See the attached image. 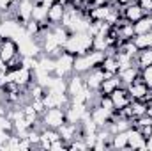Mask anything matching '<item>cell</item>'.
<instances>
[{"label":"cell","mask_w":152,"mask_h":151,"mask_svg":"<svg viewBox=\"0 0 152 151\" xmlns=\"http://www.w3.org/2000/svg\"><path fill=\"white\" fill-rule=\"evenodd\" d=\"M92 50V36L88 32H71V36L64 43V52L71 55L87 53Z\"/></svg>","instance_id":"1"},{"label":"cell","mask_w":152,"mask_h":151,"mask_svg":"<svg viewBox=\"0 0 152 151\" xmlns=\"http://www.w3.org/2000/svg\"><path fill=\"white\" fill-rule=\"evenodd\" d=\"M41 121L46 128H55L58 130L66 121H67V115H66V109L64 107H51V109H46L44 114L41 115Z\"/></svg>","instance_id":"2"},{"label":"cell","mask_w":152,"mask_h":151,"mask_svg":"<svg viewBox=\"0 0 152 151\" xmlns=\"http://www.w3.org/2000/svg\"><path fill=\"white\" fill-rule=\"evenodd\" d=\"M73 62H75V55L67 53V52H62L57 59H55V70H53V75L60 76V78H69V76L75 73L73 70Z\"/></svg>","instance_id":"3"},{"label":"cell","mask_w":152,"mask_h":151,"mask_svg":"<svg viewBox=\"0 0 152 151\" xmlns=\"http://www.w3.org/2000/svg\"><path fill=\"white\" fill-rule=\"evenodd\" d=\"M20 53V43L18 39L9 38V36H4V41H2V48H0V59L4 62H9L14 55Z\"/></svg>","instance_id":"4"},{"label":"cell","mask_w":152,"mask_h":151,"mask_svg":"<svg viewBox=\"0 0 152 151\" xmlns=\"http://www.w3.org/2000/svg\"><path fill=\"white\" fill-rule=\"evenodd\" d=\"M83 80H85L87 89H90V91L97 93V91H99V87H101V84H103V80H104V71L101 70V66L92 68L90 71H87V73L83 75Z\"/></svg>","instance_id":"5"},{"label":"cell","mask_w":152,"mask_h":151,"mask_svg":"<svg viewBox=\"0 0 152 151\" xmlns=\"http://www.w3.org/2000/svg\"><path fill=\"white\" fill-rule=\"evenodd\" d=\"M126 150H147V139L136 128L127 130V148Z\"/></svg>","instance_id":"6"},{"label":"cell","mask_w":152,"mask_h":151,"mask_svg":"<svg viewBox=\"0 0 152 151\" xmlns=\"http://www.w3.org/2000/svg\"><path fill=\"white\" fill-rule=\"evenodd\" d=\"M64 14H66V5H62L60 2H55V4H51V5L48 7V16H46V20H48V23H50L51 27L62 25Z\"/></svg>","instance_id":"7"},{"label":"cell","mask_w":152,"mask_h":151,"mask_svg":"<svg viewBox=\"0 0 152 151\" xmlns=\"http://www.w3.org/2000/svg\"><path fill=\"white\" fill-rule=\"evenodd\" d=\"M90 119L94 121V124L97 128H106L108 123L112 121V112H108L106 109H103V107L97 105V107H94L90 110Z\"/></svg>","instance_id":"8"},{"label":"cell","mask_w":152,"mask_h":151,"mask_svg":"<svg viewBox=\"0 0 152 151\" xmlns=\"http://www.w3.org/2000/svg\"><path fill=\"white\" fill-rule=\"evenodd\" d=\"M122 16H124L127 21L136 23L138 20H142V18L145 16V13H143V9L138 5V2H131V4H127V5L122 7Z\"/></svg>","instance_id":"9"},{"label":"cell","mask_w":152,"mask_h":151,"mask_svg":"<svg viewBox=\"0 0 152 151\" xmlns=\"http://www.w3.org/2000/svg\"><path fill=\"white\" fill-rule=\"evenodd\" d=\"M110 96H112V101H113L115 109H124L126 105H129V103L133 101V98H131V94H129V91H127L126 85L115 89Z\"/></svg>","instance_id":"10"},{"label":"cell","mask_w":152,"mask_h":151,"mask_svg":"<svg viewBox=\"0 0 152 151\" xmlns=\"http://www.w3.org/2000/svg\"><path fill=\"white\" fill-rule=\"evenodd\" d=\"M73 70H75V73H78V75H85L87 71L92 70V62H90V55H88V52H87V53L75 55Z\"/></svg>","instance_id":"11"},{"label":"cell","mask_w":152,"mask_h":151,"mask_svg":"<svg viewBox=\"0 0 152 151\" xmlns=\"http://www.w3.org/2000/svg\"><path fill=\"white\" fill-rule=\"evenodd\" d=\"M124 84H122V80H120V76L118 75H113L110 76V78H104L103 80V84H101V87H99V94H112L115 89H118V87H122Z\"/></svg>","instance_id":"12"},{"label":"cell","mask_w":152,"mask_h":151,"mask_svg":"<svg viewBox=\"0 0 152 151\" xmlns=\"http://www.w3.org/2000/svg\"><path fill=\"white\" fill-rule=\"evenodd\" d=\"M140 73H142V70L133 64V66H129V68H126V70H120L117 75L120 76V80H122L124 85H129V84H133V82L140 76Z\"/></svg>","instance_id":"13"},{"label":"cell","mask_w":152,"mask_h":151,"mask_svg":"<svg viewBox=\"0 0 152 151\" xmlns=\"http://www.w3.org/2000/svg\"><path fill=\"white\" fill-rule=\"evenodd\" d=\"M101 70L106 71V73H118V62H117V57L112 55V53H104V59L101 62Z\"/></svg>","instance_id":"14"},{"label":"cell","mask_w":152,"mask_h":151,"mask_svg":"<svg viewBox=\"0 0 152 151\" xmlns=\"http://www.w3.org/2000/svg\"><path fill=\"white\" fill-rule=\"evenodd\" d=\"M134 25V34L138 36V34H147V32H152V21L151 18L145 14L142 20H138L136 23H133Z\"/></svg>","instance_id":"15"},{"label":"cell","mask_w":152,"mask_h":151,"mask_svg":"<svg viewBox=\"0 0 152 151\" xmlns=\"http://www.w3.org/2000/svg\"><path fill=\"white\" fill-rule=\"evenodd\" d=\"M112 148L113 150H126L127 148V130L112 135Z\"/></svg>","instance_id":"16"},{"label":"cell","mask_w":152,"mask_h":151,"mask_svg":"<svg viewBox=\"0 0 152 151\" xmlns=\"http://www.w3.org/2000/svg\"><path fill=\"white\" fill-rule=\"evenodd\" d=\"M46 16H48V7L42 4H36L34 11H32V20H36L39 23H44V21H48Z\"/></svg>","instance_id":"17"},{"label":"cell","mask_w":152,"mask_h":151,"mask_svg":"<svg viewBox=\"0 0 152 151\" xmlns=\"http://www.w3.org/2000/svg\"><path fill=\"white\" fill-rule=\"evenodd\" d=\"M134 44L138 46V50H143V48H151L152 46V34L147 32V34H138L134 36Z\"/></svg>","instance_id":"18"},{"label":"cell","mask_w":152,"mask_h":151,"mask_svg":"<svg viewBox=\"0 0 152 151\" xmlns=\"http://www.w3.org/2000/svg\"><path fill=\"white\" fill-rule=\"evenodd\" d=\"M142 78H143V82L152 89V66H147V68L142 70Z\"/></svg>","instance_id":"19"},{"label":"cell","mask_w":152,"mask_h":151,"mask_svg":"<svg viewBox=\"0 0 152 151\" xmlns=\"http://www.w3.org/2000/svg\"><path fill=\"white\" fill-rule=\"evenodd\" d=\"M136 2H138V5L143 9L145 14H151L152 13V0H136Z\"/></svg>","instance_id":"20"},{"label":"cell","mask_w":152,"mask_h":151,"mask_svg":"<svg viewBox=\"0 0 152 151\" xmlns=\"http://www.w3.org/2000/svg\"><path fill=\"white\" fill-rule=\"evenodd\" d=\"M131 2H136V0H117V4H118V5H122V7H124V5H127V4H131Z\"/></svg>","instance_id":"21"}]
</instances>
